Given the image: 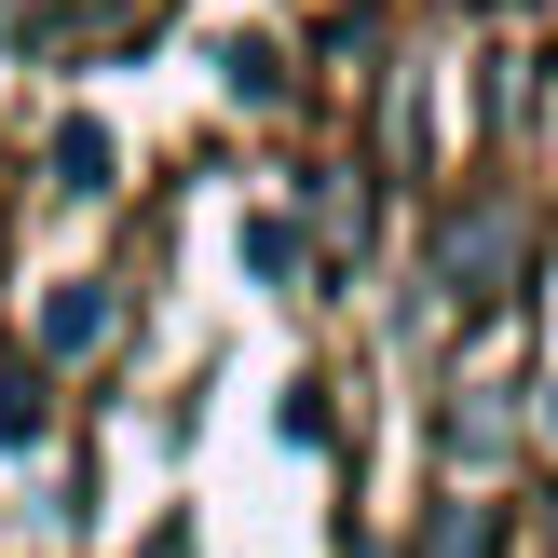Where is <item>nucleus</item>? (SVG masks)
<instances>
[{
  "mask_svg": "<svg viewBox=\"0 0 558 558\" xmlns=\"http://www.w3.org/2000/svg\"><path fill=\"white\" fill-rule=\"evenodd\" d=\"M0 436H14V450H27V436H41V381H27V368L0 381Z\"/></svg>",
  "mask_w": 558,
  "mask_h": 558,
  "instance_id": "1",
  "label": "nucleus"
}]
</instances>
